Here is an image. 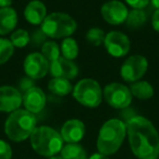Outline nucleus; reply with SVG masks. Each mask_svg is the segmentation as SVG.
Returning <instances> with one entry per match:
<instances>
[{
  "mask_svg": "<svg viewBox=\"0 0 159 159\" xmlns=\"http://www.w3.org/2000/svg\"><path fill=\"white\" fill-rule=\"evenodd\" d=\"M14 52V46L11 40L7 38H0V64H3L10 60Z\"/></svg>",
  "mask_w": 159,
  "mask_h": 159,
  "instance_id": "24",
  "label": "nucleus"
},
{
  "mask_svg": "<svg viewBox=\"0 0 159 159\" xmlns=\"http://www.w3.org/2000/svg\"><path fill=\"white\" fill-rule=\"evenodd\" d=\"M152 25L156 32H159V9L155 11L152 18Z\"/></svg>",
  "mask_w": 159,
  "mask_h": 159,
  "instance_id": "30",
  "label": "nucleus"
},
{
  "mask_svg": "<svg viewBox=\"0 0 159 159\" xmlns=\"http://www.w3.org/2000/svg\"><path fill=\"white\" fill-rule=\"evenodd\" d=\"M25 74L34 80L43 79L49 71V62L42 53L32 52L25 58L23 63Z\"/></svg>",
  "mask_w": 159,
  "mask_h": 159,
  "instance_id": "10",
  "label": "nucleus"
},
{
  "mask_svg": "<svg viewBox=\"0 0 159 159\" xmlns=\"http://www.w3.org/2000/svg\"><path fill=\"white\" fill-rule=\"evenodd\" d=\"M60 155L63 159H87V155L79 143H69L62 147Z\"/></svg>",
  "mask_w": 159,
  "mask_h": 159,
  "instance_id": "20",
  "label": "nucleus"
},
{
  "mask_svg": "<svg viewBox=\"0 0 159 159\" xmlns=\"http://www.w3.org/2000/svg\"><path fill=\"white\" fill-rule=\"evenodd\" d=\"M12 3V0H0V8H8Z\"/></svg>",
  "mask_w": 159,
  "mask_h": 159,
  "instance_id": "32",
  "label": "nucleus"
},
{
  "mask_svg": "<svg viewBox=\"0 0 159 159\" xmlns=\"http://www.w3.org/2000/svg\"><path fill=\"white\" fill-rule=\"evenodd\" d=\"M60 47L55 42H45L42 46V55L48 60V62L55 61L60 57Z\"/></svg>",
  "mask_w": 159,
  "mask_h": 159,
  "instance_id": "23",
  "label": "nucleus"
},
{
  "mask_svg": "<svg viewBox=\"0 0 159 159\" xmlns=\"http://www.w3.org/2000/svg\"><path fill=\"white\" fill-rule=\"evenodd\" d=\"M130 91L132 96L139 98V99H149L154 96V89L152 84L146 81H136L132 83L130 87Z\"/></svg>",
  "mask_w": 159,
  "mask_h": 159,
  "instance_id": "19",
  "label": "nucleus"
},
{
  "mask_svg": "<svg viewBox=\"0 0 159 159\" xmlns=\"http://www.w3.org/2000/svg\"><path fill=\"white\" fill-rule=\"evenodd\" d=\"M49 72L53 77L73 80L79 74V69L72 60L66 59L60 56L57 60L49 63Z\"/></svg>",
  "mask_w": 159,
  "mask_h": 159,
  "instance_id": "13",
  "label": "nucleus"
},
{
  "mask_svg": "<svg viewBox=\"0 0 159 159\" xmlns=\"http://www.w3.org/2000/svg\"><path fill=\"white\" fill-rule=\"evenodd\" d=\"M126 135V124L119 119L106 121L99 130L97 149L100 154L110 156L119 150Z\"/></svg>",
  "mask_w": 159,
  "mask_h": 159,
  "instance_id": "2",
  "label": "nucleus"
},
{
  "mask_svg": "<svg viewBox=\"0 0 159 159\" xmlns=\"http://www.w3.org/2000/svg\"><path fill=\"white\" fill-rule=\"evenodd\" d=\"M30 39H31L30 38V34L23 29L16 30V32H13L11 34V37H10L12 45L14 47H18V48L25 47L30 43Z\"/></svg>",
  "mask_w": 159,
  "mask_h": 159,
  "instance_id": "25",
  "label": "nucleus"
},
{
  "mask_svg": "<svg viewBox=\"0 0 159 159\" xmlns=\"http://www.w3.org/2000/svg\"><path fill=\"white\" fill-rule=\"evenodd\" d=\"M150 3L156 10L159 9V0H150Z\"/></svg>",
  "mask_w": 159,
  "mask_h": 159,
  "instance_id": "33",
  "label": "nucleus"
},
{
  "mask_svg": "<svg viewBox=\"0 0 159 159\" xmlns=\"http://www.w3.org/2000/svg\"><path fill=\"white\" fill-rule=\"evenodd\" d=\"M49 159H63V158L61 157V155H60V156H58V155H55V156L49 157Z\"/></svg>",
  "mask_w": 159,
  "mask_h": 159,
  "instance_id": "34",
  "label": "nucleus"
},
{
  "mask_svg": "<svg viewBox=\"0 0 159 159\" xmlns=\"http://www.w3.org/2000/svg\"><path fill=\"white\" fill-rule=\"evenodd\" d=\"M130 7H132L133 9H142L147 7V5L149 3L150 0H125Z\"/></svg>",
  "mask_w": 159,
  "mask_h": 159,
  "instance_id": "28",
  "label": "nucleus"
},
{
  "mask_svg": "<svg viewBox=\"0 0 159 159\" xmlns=\"http://www.w3.org/2000/svg\"><path fill=\"white\" fill-rule=\"evenodd\" d=\"M23 102V96L20 91L13 86H0V111L13 112L20 109Z\"/></svg>",
  "mask_w": 159,
  "mask_h": 159,
  "instance_id": "12",
  "label": "nucleus"
},
{
  "mask_svg": "<svg viewBox=\"0 0 159 159\" xmlns=\"http://www.w3.org/2000/svg\"><path fill=\"white\" fill-rule=\"evenodd\" d=\"M40 30L51 38L70 37L76 31V22L72 16L62 12H53L45 18Z\"/></svg>",
  "mask_w": 159,
  "mask_h": 159,
  "instance_id": "5",
  "label": "nucleus"
},
{
  "mask_svg": "<svg viewBox=\"0 0 159 159\" xmlns=\"http://www.w3.org/2000/svg\"><path fill=\"white\" fill-rule=\"evenodd\" d=\"M31 145L38 155L51 157L61 152L63 147V139L61 134L50 126H38L32 133Z\"/></svg>",
  "mask_w": 159,
  "mask_h": 159,
  "instance_id": "4",
  "label": "nucleus"
},
{
  "mask_svg": "<svg viewBox=\"0 0 159 159\" xmlns=\"http://www.w3.org/2000/svg\"><path fill=\"white\" fill-rule=\"evenodd\" d=\"M45 38H46V35L43 33L42 30H39L37 32H34L33 36H32V42L36 46H38V45H42L43 46V44L45 43Z\"/></svg>",
  "mask_w": 159,
  "mask_h": 159,
  "instance_id": "29",
  "label": "nucleus"
},
{
  "mask_svg": "<svg viewBox=\"0 0 159 159\" xmlns=\"http://www.w3.org/2000/svg\"><path fill=\"white\" fill-rule=\"evenodd\" d=\"M73 96L77 102L89 108H95L102 100V91L99 83L93 79H83L73 87Z\"/></svg>",
  "mask_w": 159,
  "mask_h": 159,
  "instance_id": "6",
  "label": "nucleus"
},
{
  "mask_svg": "<svg viewBox=\"0 0 159 159\" xmlns=\"http://www.w3.org/2000/svg\"><path fill=\"white\" fill-rule=\"evenodd\" d=\"M102 16L107 23L111 25H120L125 22L128 18V8L119 0H110L102 7Z\"/></svg>",
  "mask_w": 159,
  "mask_h": 159,
  "instance_id": "11",
  "label": "nucleus"
},
{
  "mask_svg": "<svg viewBox=\"0 0 159 159\" xmlns=\"http://www.w3.org/2000/svg\"><path fill=\"white\" fill-rule=\"evenodd\" d=\"M126 135L132 152L139 159H158L159 133L154 124L142 116H134L126 122Z\"/></svg>",
  "mask_w": 159,
  "mask_h": 159,
  "instance_id": "1",
  "label": "nucleus"
},
{
  "mask_svg": "<svg viewBox=\"0 0 159 159\" xmlns=\"http://www.w3.org/2000/svg\"><path fill=\"white\" fill-rule=\"evenodd\" d=\"M89 159H109V157L106 156V155L100 154V152H97V154L92 155V156L89 157Z\"/></svg>",
  "mask_w": 159,
  "mask_h": 159,
  "instance_id": "31",
  "label": "nucleus"
},
{
  "mask_svg": "<svg viewBox=\"0 0 159 159\" xmlns=\"http://www.w3.org/2000/svg\"><path fill=\"white\" fill-rule=\"evenodd\" d=\"M23 106L24 109L32 113H38L46 106V95L42 89L32 86L26 89L23 95Z\"/></svg>",
  "mask_w": 159,
  "mask_h": 159,
  "instance_id": "14",
  "label": "nucleus"
},
{
  "mask_svg": "<svg viewBox=\"0 0 159 159\" xmlns=\"http://www.w3.org/2000/svg\"><path fill=\"white\" fill-rule=\"evenodd\" d=\"M60 134L66 144L69 143H79L84 137L85 125L79 119H70L64 122L62 125Z\"/></svg>",
  "mask_w": 159,
  "mask_h": 159,
  "instance_id": "15",
  "label": "nucleus"
},
{
  "mask_svg": "<svg viewBox=\"0 0 159 159\" xmlns=\"http://www.w3.org/2000/svg\"><path fill=\"white\" fill-rule=\"evenodd\" d=\"M48 89L50 93L58 96H66L73 91L70 80L62 77H52L48 83Z\"/></svg>",
  "mask_w": 159,
  "mask_h": 159,
  "instance_id": "18",
  "label": "nucleus"
},
{
  "mask_svg": "<svg viewBox=\"0 0 159 159\" xmlns=\"http://www.w3.org/2000/svg\"><path fill=\"white\" fill-rule=\"evenodd\" d=\"M18 16L13 8H0V35H7L14 30Z\"/></svg>",
  "mask_w": 159,
  "mask_h": 159,
  "instance_id": "17",
  "label": "nucleus"
},
{
  "mask_svg": "<svg viewBox=\"0 0 159 159\" xmlns=\"http://www.w3.org/2000/svg\"><path fill=\"white\" fill-rule=\"evenodd\" d=\"M36 129V117L34 113L18 109L10 113L5 123V132L8 139L13 142H23L31 137Z\"/></svg>",
  "mask_w": 159,
  "mask_h": 159,
  "instance_id": "3",
  "label": "nucleus"
},
{
  "mask_svg": "<svg viewBox=\"0 0 159 159\" xmlns=\"http://www.w3.org/2000/svg\"><path fill=\"white\" fill-rule=\"evenodd\" d=\"M106 34L102 29L98 27H93V29L89 30L86 33V39L93 46H100L104 43Z\"/></svg>",
  "mask_w": 159,
  "mask_h": 159,
  "instance_id": "26",
  "label": "nucleus"
},
{
  "mask_svg": "<svg viewBox=\"0 0 159 159\" xmlns=\"http://www.w3.org/2000/svg\"><path fill=\"white\" fill-rule=\"evenodd\" d=\"M60 51L62 52V57L69 60H74L79 55V46L75 39L71 37H66L61 44Z\"/></svg>",
  "mask_w": 159,
  "mask_h": 159,
  "instance_id": "22",
  "label": "nucleus"
},
{
  "mask_svg": "<svg viewBox=\"0 0 159 159\" xmlns=\"http://www.w3.org/2000/svg\"><path fill=\"white\" fill-rule=\"evenodd\" d=\"M146 20H147V16L144 10L132 9L131 11H129L125 23L129 29H139L145 24Z\"/></svg>",
  "mask_w": 159,
  "mask_h": 159,
  "instance_id": "21",
  "label": "nucleus"
},
{
  "mask_svg": "<svg viewBox=\"0 0 159 159\" xmlns=\"http://www.w3.org/2000/svg\"><path fill=\"white\" fill-rule=\"evenodd\" d=\"M147 68L148 61L145 57L141 55H133L123 62L120 74L124 81L134 83L144 76Z\"/></svg>",
  "mask_w": 159,
  "mask_h": 159,
  "instance_id": "8",
  "label": "nucleus"
},
{
  "mask_svg": "<svg viewBox=\"0 0 159 159\" xmlns=\"http://www.w3.org/2000/svg\"><path fill=\"white\" fill-rule=\"evenodd\" d=\"M104 45L109 55L116 58H121L125 56L131 48L129 37L119 31L109 32L105 37Z\"/></svg>",
  "mask_w": 159,
  "mask_h": 159,
  "instance_id": "9",
  "label": "nucleus"
},
{
  "mask_svg": "<svg viewBox=\"0 0 159 159\" xmlns=\"http://www.w3.org/2000/svg\"><path fill=\"white\" fill-rule=\"evenodd\" d=\"M102 97L109 106L116 109H124L130 106L132 94L129 87L121 83H110L105 87Z\"/></svg>",
  "mask_w": 159,
  "mask_h": 159,
  "instance_id": "7",
  "label": "nucleus"
},
{
  "mask_svg": "<svg viewBox=\"0 0 159 159\" xmlns=\"http://www.w3.org/2000/svg\"><path fill=\"white\" fill-rule=\"evenodd\" d=\"M12 147L8 142L0 139V159H11Z\"/></svg>",
  "mask_w": 159,
  "mask_h": 159,
  "instance_id": "27",
  "label": "nucleus"
},
{
  "mask_svg": "<svg viewBox=\"0 0 159 159\" xmlns=\"http://www.w3.org/2000/svg\"><path fill=\"white\" fill-rule=\"evenodd\" d=\"M47 16V9L44 2L39 0H32L24 9V18L33 25H39Z\"/></svg>",
  "mask_w": 159,
  "mask_h": 159,
  "instance_id": "16",
  "label": "nucleus"
}]
</instances>
